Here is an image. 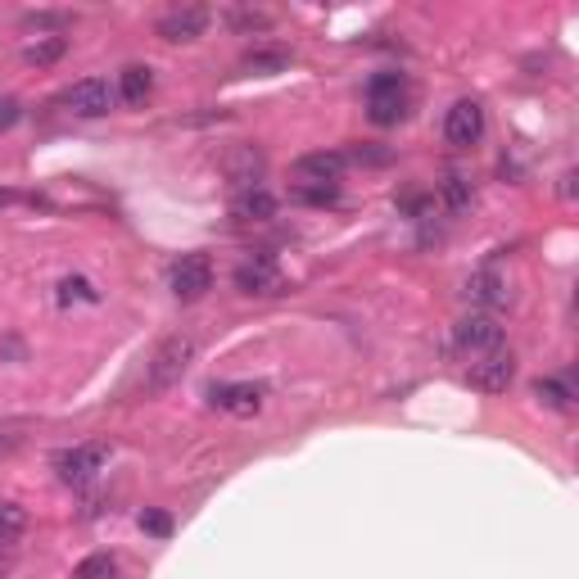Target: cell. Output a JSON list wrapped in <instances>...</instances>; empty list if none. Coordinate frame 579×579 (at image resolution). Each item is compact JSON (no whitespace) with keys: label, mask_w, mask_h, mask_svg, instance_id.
<instances>
[{"label":"cell","mask_w":579,"mask_h":579,"mask_svg":"<svg viewBox=\"0 0 579 579\" xmlns=\"http://www.w3.org/2000/svg\"><path fill=\"white\" fill-rule=\"evenodd\" d=\"M195 362V335H186V331H177V335H168V340L154 349V358H150V367H145V390H172L181 376H186V367Z\"/></svg>","instance_id":"cell-1"},{"label":"cell","mask_w":579,"mask_h":579,"mask_svg":"<svg viewBox=\"0 0 579 579\" xmlns=\"http://www.w3.org/2000/svg\"><path fill=\"white\" fill-rule=\"evenodd\" d=\"M367 118L376 127H394L408 118V82L403 73H376L367 82Z\"/></svg>","instance_id":"cell-2"},{"label":"cell","mask_w":579,"mask_h":579,"mask_svg":"<svg viewBox=\"0 0 579 579\" xmlns=\"http://www.w3.org/2000/svg\"><path fill=\"white\" fill-rule=\"evenodd\" d=\"M453 344L466 358H489L503 349V326L494 322V313H471L453 326Z\"/></svg>","instance_id":"cell-3"},{"label":"cell","mask_w":579,"mask_h":579,"mask_svg":"<svg viewBox=\"0 0 579 579\" xmlns=\"http://www.w3.org/2000/svg\"><path fill=\"white\" fill-rule=\"evenodd\" d=\"M168 285H172V295H177L181 304H195V299H204L213 290V263H209V254H181L177 263H172V272H168Z\"/></svg>","instance_id":"cell-4"},{"label":"cell","mask_w":579,"mask_h":579,"mask_svg":"<svg viewBox=\"0 0 579 579\" xmlns=\"http://www.w3.org/2000/svg\"><path fill=\"white\" fill-rule=\"evenodd\" d=\"M59 105L73 118H105L109 109H114V86H109L105 77H82V82H73L59 95Z\"/></svg>","instance_id":"cell-5"},{"label":"cell","mask_w":579,"mask_h":579,"mask_svg":"<svg viewBox=\"0 0 579 579\" xmlns=\"http://www.w3.org/2000/svg\"><path fill=\"white\" fill-rule=\"evenodd\" d=\"M105 462H109V448L105 444H77V448H64V453L55 457V471H59V480H64V485L82 489V485H91L95 475L105 471Z\"/></svg>","instance_id":"cell-6"},{"label":"cell","mask_w":579,"mask_h":579,"mask_svg":"<svg viewBox=\"0 0 579 579\" xmlns=\"http://www.w3.org/2000/svg\"><path fill=\"white\" fill-rule=\"evenodd\" d=\"M485 127L489 123H485V105L480 100H457L444 118V141L453 150H471V145L485 141Z\"/></svg>","instance_id":"cell-7"},{"label":"cell","mask_w":579,"mask_h":579,"mask_svg":"<svg viewBox=\"0 0 579 579\" xmlns=\"http://www.w3.org/2000/svg\"><path fill=\"white\" fill-rule=\"evenodd\" d=\"M281 267H276V258L272 254H254V258H245V263L236 267V290L240 295H258V299H267V295H281Z\"/></svg>","instance_id":"cell-8"},{"label":"cell","mask_w":579,"mask_h":579,"mask_svg":"<svg viewBox=\"0 0 579 579\" xmlns=\"http://www.w3.org/2000/svg\"><path fill=\"white\" fill-rule=\"evenodd\" d=\"M344 168H349V154L340 150H313L295 159V177L299 186H340Z\"/></svg>","instance_id":"cell-9"},{"label":"cell","mask_w":579,"mask_h":579,"mask_svg":"<svg viewBox=\"0 0 579 579\" xmlns=\"http://www.w3.org/2000/svg\"><path fill=\"white\" fill-rule=\"evenodd\" d=\"M466 380H471L475 390H485V394H503L507 385L516 380V358L507 349L489 353V358H475L471 371H466Z\"/></svg>","instance_id":"cell-10"},{"label":"cell","mask_w":579,"mask_h":579,"mask_svg":"<svg viewBox=\"0 0 579 579\" xmlns=\"http://www.w3.org/2000/svg\"><path fill=\"white\" fill-rule=\"evenodd\" d=\"M462 295H466V304L480 308V313H494V308L512 304V290H507V281L498 272H471Z\"/></svg>","instance_id":"cell-11"},{"label":"cell","mask_w":579,"mask_h":579,"mask_svg":"<svg viewBox=\"0 0 579 579\" xmlns=\"http://www.w3.org/2000/svg\"><path fill=\"white\" fill-rule=\"evenodd\" d=\"M204 28H209V10H200V5H186V10H172L159 19V37L172 41V46H181V41H200Z\"/></svg>","instance_id":"cell-12"},{"label":"cell","mask_w":579,"mask_h":579,"mask_svg":"<svg viewBox=\"0 0 579 579\" xmlns=\"http://www.w3.org/2000/svg\"><path fill=\"white\" fill-rule=\"evenodd\" d=\"M263 385H249V380H240V385H213L209 399L213 408L222 412H236V417H254L258 408H263Z\"/></svg>","instance_id":"cell-13"},{"label":"cell","mask_w":579,"mask_h":579,"mask_svg":"<svg viewBox=\"0 0 579 579\" xmlns=\"http://www.w3.org/2000/svg\"><path fill=\"white\" fill-rule=\"evenodd\" d=\"M231 218H236V222H272L276 218L272 190H263V186L236 190V200H231Z\"/></svg>","instance_id":"cell-14"},{"label":"cell","mask_w":579,"mask_h":579,"mask_svg":"<svg viewBox=\"0 0 579 579\" xmlns=\"http://www.w3.org/2000/svg\"><path fill=\"white\" fill-rule=\"evenodd\" d=\"M534 399L552 412H570L575 408V385H570L566 376H543V380H534Z\"/></svg>","instance_id":"cell-15"},{"label":"cell","mask_w":579,"mask_h":579,"mask_svg":"<svg viewBox=\"0 0 579 579\" xmlns=\"http://www.w3.org/2000/svg\"><path fill=\"white\" fill-rule=\"evenodd\" d=\"M150 91H154V73H150V68L132 64V68H123V73H118V95H123L127 105H145V100H150Z\"/></svg>","instance_id":"cell-16"},{"label":"cell","mask_w":579,"mask_h":579,"mask_svg":"<svg viewBox=\"0 0 579 579\" xmlns=\"http://www.w3.org/2000/svg\"><path fill=\"white\" fill-rule=\"evenodd\" d=\"M439 195H444V204L453 213L471 209V200H475V190H471V181H466V172H457V168L444 172V181H439Z\"/></svg>","instance_id":"cell-17"},{"label":"cell","mask_w":579,"mask_h":579,"mask_svg":"<svg viewBox=\"0 0 579 579\" xmlns=\"http://www.w3.org/2000/svg\"><path fill=\"white\" fill-rule=\"evenodd\" d=\"M64 55H68V37H59V32H55V37H37L28 50H23V59H28L32 68H50V64H59Z\"/></svg>","instance_id":"cell-18"},{"label":"cell","mask_w":579,"mask_h":579,"mask_svg":"<svg viewBox=\"0 0 579 579\" xmlns=\"http://www.w3.org/2000/svg\"><path fill=\"white\" fill-rule=\"evenodd\" d=\"M258 172H263V154H258L254 145H240L236 159H231V181H236L240 190H245V186H258Z\"/></svg>","instance_id":"cell-19"},{"label":"cell","mask_w":579,"mask_h":579,"mask_svg":"<svg viewBox=\"0 0 579 579\" xmlns=\"http://www.w3.org/2000/svg\"><path fill=\"white\" fill-rule=\"evenodd\" d=\"M240 68H245V73H258V77H272V73H285V68H290V55H285V50H249Z\"/></svg>","instance_id":"cell-20"},{"label":"cell","mask_w":579,"mask_h":579,"mask_svg":"<svg viewBox=\"0 0 579 579\" xmlns=\"http://www.w3.org/2000/svg\"><path fill=\"white\" fill-rule=\"evenodd\" d=\"M77 579H118V561L109 552H91L86 561H77Z\"/></svg>","instance_id":"cell-21"},{"label":"cell","mask_w":579,"mask_h":579,"mask_svg":"<svg viewBox=\"0 0 579 579\" xmlns=\"http://www.w3.org/2000/svg\"><path fill=\"white\" fill-rule=\"evenodd\" d=\"M59 299H64V304H73V299H82V304H100V290H95L86 276H64V281H59Z\"/></svg>","instance_id":"cell-22"},{"label":"cell","mask_w":579,"mask_h":579,"mask_svg":"<svg viewBox=\"0 0 579 579\" xmlns=\"http://www.w3.org/2000/svg\"><path fill=\"white\" fill-rule=\"evenodd\" d=\"M23 525H28V516H23L19 507H14V503H0V548L19 539Z\"/></svg>","instance_id":"cell-23"},{"label":"cell","mask_w":579,"mask_h":579,"mask_svg":"<svg viewBox=\"0 0 579 579\" xmlns=\"http://www.w3.org/2000/svg\"><path fill=\"white\" fill-rule=\"evenodd\" d=\"M299 204H313V209H326V204L340 200V186H295Z\"/></svg>","instance_id":"cell-24"},{"label":"cell","mask_w":579,"mask_h":579,"mask_svg":"<svg viewBox=\"0 0 579 579\" xmlns=\"http://www.w3.org/2000/svg\"><path fill=\"white\" fill-rule=\"evenodd\" d=\"M141 530L154 534V539H168V534H172V516L159 512V507H145V512H141Z\"/></svg>","instance_id":"cell-25"},{"label":"cell","mask_w":579,"mask_h":579,"mask_svg":"<svg viewBox=\"0 0 579 579\" xmlns=\"http://www.w3.org/2000/svg\"><path fill=\"white\" fill-rule=\"evenodd\" d=\"M227 23L236 32H267V28H272V19H267V14H258V10H236Z\"/></svg>","instance_id":"cell-26"},{"label":"cell","mask_w":579,"mask_h":579,"mask_svg":"<svg viewBox=\"0 0 579 579\" xmlns=\"http://www.w3.org/2000/svg\"><path fill=\"white\" fill-rule=\"evenodd\" d=\"M23 23L28 28H64V23H73V14H23Z\"/></svg>","instance_id":"cell-27"},{"label":"cell","mask_w":579,"mask_h":579,"mask_svg":"<svg viewBox=\"0 0 579 579\" xmlns=\"http://www.w3.org/2000/svg\"><path fill=\"white\" fill-rule=\"evenodd\" d=\"M23 118V109H19V100H0V132H10L14 123Z\"/></svg>","instance_id":"cell-28"},{"label":"cell","mask_w":579,"mask_h":579,"mask_svg":"<svg viewBox=\"0 0 579 579\" xmlns=\"http://www.w3.org/2000/svg\"><path fill=\"white\" fill-rule=\"evenodd\" d=\"M353 159L371 163V168H380V163H390V154H385V150H353Z\"/></svg>","instance_id":"cell-29"},{"label":"cell","mask_w":579,"mask_h":579,"mask_svg":"<svg viewBox=\"0 0 579 579\" xmlns=\"http://www.w3.org/2000/svg\"><path fill=\"white\" fill-rule=\"evenodd\" d=\"M10 200H14V195H0V204H10Z\"/></svg>","instance_id":"cell-30"}]
</instances>
